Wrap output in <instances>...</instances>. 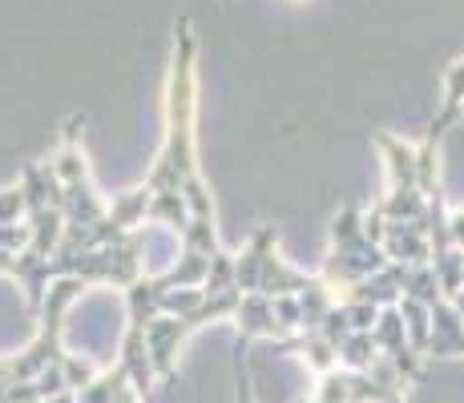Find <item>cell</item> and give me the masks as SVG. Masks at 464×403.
Here are the masks:
<instances>
[{
	"instance_id": "cell-1",
	"label": "cell",
	"mask_w": 464,
	"mask_h": 403,
	"mask_svg": "<svg viewBox=\"0 0 464 403\" xmlns=\"http://www.w3.org/2000/svg\"><path fill=\"white\" fill-rule=\"evenodd\" d=\"M190 174H198V37L190 16H178L166 73V138L146 186L154 194H174Z\"/></svg>"
},
{
	"instance_id": "cell-2",
	"label": "cell",
	"mask_w": 464,
	"mask_h": 403,
	"mask_svg": "<svg viewBox=\"0 0 464 403\" xmlns=\"http://www.w3.org/2000/svg\"><path fill=\"white\" fill-rule=\"evenodd\" d=\"M190 322L178 315H158L146 327V347H150V363H154V375L162 383L178 379V355H182L186 339H190Z\"/></svg>"
},
{
	"instance_id": "cell-3",
	"label": "cell",
	"mask_w": 464,
	"mask_h": 403,
	"mask_svg": "<svg viewBox=\"0 0 464 403\" xmlns=\"http://www.w3.org/2000/svg\"><path fill=\"white\" fill-rule=\"evenodd\" d=\"M380 246L388 254V263H404V266L432 263V242H428L420 222H388Z\"/></svg>"
},
{
	"instance_id": "cell-4",
	"label": "cell",
	"mask_w": 464,
	"mask_h": 403,
	"mask_svg": "<svg viewBox=\"0 0 464 403\" xmlns=\"http://www.w3.org/2000/svg\"><path fill=\"white\" fill-rule=\"evenodd\" d=\"M372 141H376L383 169H388V190H408V186H416V146L412 141L396 138L392 130H376ZM416 190H420V186H416Z\"/></svg>"
},
{
	"instance_id": "cell-5",
	"label": "cell",
	"mask_w": 464,
	"mask_h": 403,
	"mask_svg": "<svg viewBox=\"0 0 464 403\" xmlns=\"http://www.w3.org/2000/svg\"><path fill=\"white\" fill-rule=\"evenodd\" d=\"M457 355H464V319L452 299H440L432 307V335L424 360H457Z\"/></svg>"
},
{
	"instance_id": "cell-6",
	"label": "cell",
	"mask_w": 464,
	"mask_h": 403,
	"mask_svg": "<svg viewBox=\"0 0 464 403\" xmlns=\"http://www.w3.org/2000/svg\"><path fill=\"white\" fill-rule=\"evenodd\" d=\"M238 327V339H246V343H255V339H271V343H279L283 331H279V319H275V299H266V294H243L238 299V311L235 319H230Z\"/></svg>"
},
{
	"instance_id": "cell-7",
	"label": "cell",
	"mask_w": 464,
	"mask_h": 403,
	"mask_svg": "<svg viewBox=\"0 0 464 403\" xmlns=\"http://www.w3.org/2000/svg\"><path fill=\"white\" fill-rule=\"evenodd\" d=\"M279 246V235H275V226H258L251 242L243 246V254H235V286L243 294H255L258 291V279H263V263L266 254Z\"/></svg>"
},
{
	"instance_id": "cell-8",
	"label": "cell",
	"mask_w": 464,
	"mask_h": 403,
	"mask_svg": "<svg viewBox=\"0 0 464 403\" xmlns=\"http://www.w3.org/2000/svg\"><path fill=\"white\" fill-rule=\"evenodd\" d=\"M118 367L126 371V379L133 383L141 399L150 396L154 388V363H150V347H146V327H126V339H121V355H118Z\"/></svg>"
},
{
	"instance_id": "cell-9",
	"label": "cell",
	"mask_w": 464,
	"mask_h": 403,
	"mask_svg": "<svg viewBox=\"0 0 464 403\" xmlns=\"http://www.w3.org/2000/svg\"><path fill=\"white\" fill-rule=\"evenodd\" d=\"M315 283V274L303 271V266L287 263V258L279 254V246L266 254L263 263V279H258V294H266V299H279V294H303L307 286Z\"/></svg>"
},
{
	"instance_id": "cell-10",
	"label": "cell",
	"mask_w": 464,
	"mask_h": 403,
	"mask_svg": "<svg viewBox=\"0 0 464 403\" xmlns=\"http://www.w3.org/2000/svg\"><path fill=\"white\" fill-rule=\"evenodd\" d=\"M460 118H464V57H457L449 69H444V77H440V113L432 118L428 133L444 138Z\"/></svg>"
},
{
	"instance_id": "cell-11",
	"label": "cell",
	"mask_w": 464,
	"mask_h": 403,
	"mask_svg": "<svg viewBox=\"0 0 464 403\" xmlns=\"http://www.w3.org/2000/svg\"><path fill=\"white\" fill-rule=\"evenodd\" d=\"M150 202H154V190L141 182V186H133V190L113 194L110 214H105V218L113 222V230H118V235H130V230H141L150 222Z\"/></svg>"
},
{
	"instance_id": "cell-12",
	"label": "cell",
	"mask_w": 464,
	"mask_h": 403,
	"mask_svg": "<svg viewBox=\"0 0 464 403\" xmlns=\"http://www.w3.org/2000/svg\"><path fill=\"white\" fill-rule=\"evenodd\" d=\"M126 311H130V327H150L158 315H162V294H166V279H138L133 286H126Z\"/></svg>"
},
{
	"instance_id": "cell-13",
	"label": "cell",
	"mask_w": 464,
	"mask_h": 403,
	"mask_svg": "<svg viewBox=\"0 0 464 403\" xmlns=\"http://www.w3.org/2000/svg\"><path fill=\"white\" fill-rule=\"evenodd\" d=\"M275 351H287V355H299L303 363L311 367L315 375H327L339 367V347H332L324 335H291V339H279Z\"/></svg>"
},
{
	"instance_id": "cell-14",
	"label": "cell",
	"mask_w": 464,
	"mask_h": 403,
	"mask_svg": "<svg viewBox=\"0 0 464 403\" xmlns=\"http://www.w3.org/2000/svg\"><path fill=\"white\" fill-rule=\"evenodd\" d=\"M372 210H376L383 222H420L428 210V198L416 186H408V190H388L383 198L372 202Z\"/></svg>"
},
{
	"instance_id": "cell-15",
	"label": "cell",
	"mask_w": 464,
	"mask_h": 403,
	"mask_svg": "<svg viewBox=\"0 0 464 403\" xmlns=\"http://www.w3.org/2000/svg\"><path fill=\"white\" fill-rule=\"evenodd\" d=\"M363 214L368 210H360L355 202H347L343 210L332 218V246L327 250H360L363 242H372L368 230H363Z\"/></svg>"
},
{
	"instance_id": "cell-16",
	"label": "cell",
	"mask_w": 464,
	"mask_h": 403,
	"mask_svg": "<svg viewBox=\"0 0 464 403\" xmlns=\"http://www.w3.org/2000/svg\"><path fill=\"white\" fill-rule=\"evenodd\" d=\"M440 141L436 133H424V141L416 146V186L424 198L440 194Z\"/></svg>"
},
{
	"instance_id": "cell-17",
	"label": "cell",
	"mask_w": 464,
	"mask_h": 403,
	"mask_svg": "<svg viewBox=\"0 0 464 403\" xmlns=\"http://www.w3.org/2000/svg\"><path fill=\"white\" fill-rule=\"evenodd\" d=\"M150 226H166V230H174V235L182 238V230L190 226V206H186L182 190L154 194V202H150Z\"/></svg>"
},
{
	"instance_id": "cell-18",
	"label": "cell",
	"mask_w": 464,
	"mask_h": 403,
	"mask_svg": "<svg viewBox=\"0 0 464 403\" xmlns=\"http://www.w3.org/2000/svg\"><path fill=\"white\" fill-rule=\"evenodd\" d=\"M210 258L214 254H202V250H186L178 254V263L162 274L166 286H207V274H210Z\"/></svg>"
},
{
	"instance_id": "cell-19",
	"label": "cell",
	"mask_w": 464,
	"mask_h": 403,
	"mask_svg": "<svg viewBox=\"0 0 464 403\" xmlns=\"http://www.w3.org/2000/svg\"><path fill=\"white\" fill-rule=\"evenodd\" d=\"M376 360H380V347H376V339H372V331H355L347 343H339V367H343V371L368 375L372 367H376Z\"/></svg>"
},
{
	"instance_id": "cell-20",
	"label": "cell",
	"mask_w": 464,
	"mask_h": 403,
	"mask_svg": "<svg viewBox=\"0 0 464 403\" xmlns=\"http://www.w3.org/2000/svg\"><path fill=\"white\" fill-rule=\"evenodd\" d=\"M355 391H360V371H343V367H335V371L319 375L315 383V403H355Z\"/></svg>"
},
{
	"instance_id": "cell-21",
	"label": "cell",
	"mask_w": 464,
	"mask_h": 403,
	"mask_svg": "<svg viewBox=\"0 0 464 403\" xmlns=\"http://www.w3.org/2000/svg\"><path fill=\"white\" fill-rule=\"evenodd\" d=\"M372 339H376L380 355H396V351H404V347H412V343H408V331H404V315H400V307H383L380 311L376 327H372Z\"/></svg>"
},
{
	"instance_id": "cell-22",
	"label": "cell",
	"mask_w": 464,
	"mask_h": 403,
	"mask_svg": "<svg viewBox=\"0 0 464 403\" xmlns=\"http://www.w3.org/2000/svg\"><path fill=\"white\" fill-rule=\"evenodd\" d=\"M400 315H404V331H408V343L416 347V351H428V335H432V307L420 299H400Z\"/></svg>"
},
{
	"instance_id": "cell-23",
	"label": "cell",
	"mask_w": 464,
	"mask_h": 403,
	"mask_svg": "<svg viewBox=\"0 0 464 403\" xmlns=\"http://www.w3.org/2000/svg\"><path fill=\"white\" fill-rule=\"evenodd\" d=\"M432 271H436V279H440L444 299H457V294L464 291V250L460 246L436 250V254H432Z\"/></svg>"
},
{
	"instance_id": "cell-24",
	"label": "cell",
	"mask_w": 464,
	"mask_h": 403,
	"mask_svg": "<svg viewBox=\"0 0 464 403\" xmlns=\"http://www.w3.org/2000/svg\"><path fill=\"white\" fill-rule=\"evenodd\" d=\"M130 388V379H126V371H121L118 363L113 367H105L102 375H97L89 388L77 391V403H118V396Z\"/></svg>"
},
{
	"instance_id": "cell-25",
	"label": "cell",
	"mask_w": 464,
	"mask_h": 403,
	"mask_svg": "<svg viewBox=\"0 0 464 403\" xmlns=\"http://www.w3.org/2000/svg\"><path fill=\"white\" fill-rule=\"evenodd\" d=\"M182 198H186V206H190V218L214 222V194H210L207 178H202V169H198V174H190V178H186V186H182Z\"/></svg>"
},
{
	"instance_id": "cell-26",
	"label": "cell",
	"mask_w": 464,
	"mask_h": 403,
	"mask_svg": "<svg viewBox=\"0 0 464 403\" xmlns=\"http://www.w3.org/2000/svg\"><path fill=\"white\" fill-rule=\"evenodd\" d=\"M202 299H207V291H202V286H166V294H162V315L186 319V315H194V311L202 307Z\"/></svg>"
},
{
	"instance_id": "cell-27",
	"label": "cell",
	"mask_w": 464,
	"mask_h": 403,
	"mask_svg": "<svg viewBox=\"0 0 464 403\" xmlns=\"http://www.w3.org/2000/svg\"><path fill=\"white\" fill-rule=\"evenodd\" d=\"M182 246L186 250H202V254H218V226L202 218H190V226L182 230Z\"/></svg>"
},
{
	"instance_id": "cell-28",
	"label": "cell",
	"mask_w": 464,
	"mask_h": 403,
	"mask_svg": "<svg viewBox=\"0 0 464 403\" xmlns=\"http://www.w3.org/2000/svg\"><path fill=\"white\" fill-rule=\"evenodd\" d=\"M207 294H218V291H238L235 286V254H227V250H218V254L210 258V274H207V286H202Z\"/></svg>"
},
{
	"instance_id": "cell-29",
	"label": "cell",
	"mask_w": 464,
	"mask_h": 403,
	"mask_svg": "<svg viewBox=\"0 0 464 403\" xmlns=\"http://www.w3.org/2000/svg\"><path fill=\"white\" fill-rule=\"evenodd\" d=\"M61 371H65L69 391H82V388H89V383L97 379V375H102L89 355H69V351H65V360H61Z\"/></svg>"
},
{
	"instance_id": "cell-30",
	"label": "cell",
	"mask_w": 464,
	"mask_h": 403,
	"mask_svg": "<svg viewBox=\"0 0 464 403\" xmlns=\"http://www.w3.org/2000/svg\"><path fill=\"white\" fill-rule=\"evenodd\" d=\"M24 222V190L21 182L0 190V226H21Z\"/></svg>"
},
{
	"instance_id": "cell-31",
	"label": "cell",
	"mask_w": 464,
	"mask_h": 403,
	"mask_svg": "<svg viewBox=\"0 0 464 403\" xmlns=\"http://www.w3.org/2000/svg\"><path fill=\"white\" fill-rule=\"evenodd\" d=\"M315 335H324V339H327V343H332V347L347 343V339L355 335V331H352V322H347V311H343V302H335V307H332V315L324 319V327H319Z\"/></svg>"
},
{
	"instance_id": "cell-32",
	"label": "cell",
	"mask_w": 464,
	"mask_h": 403,
	"mask_svg": "<svg viewBox=\"0 0 464 403\" xmlns=\"http://www.w3.org/2000/svg\"><path fill=\"white\" fill-rule=\"evenodd\" d=\"M343 311H347V322H352V331H372L380 319V307H372V302H352L343 299Z\"/></svg>"
},
{
	"instance_id": "cell-33",
	"label": "cell",
	"mask_w": 464,
	"mask_h": 403,
	"mask_svg": "<svg viewBox=\"0 0 464 403\" xmlns=\"http://www.w3.org/2000/svg\"><path fill=\"white\" fill-rule=\"evenodd\" d=\"M33 383H37L41 399H53V396H61V391H69V383H65V371H61V363H53L49 371H41Z\"/></svg>"
},
{
	"instance_id": "cell-34",
	"label": "cell",
	"mask_w": 464,
	"mask_h": 403,
	"mask_svg": "<svg viewBox=\"0 0 464 403\" xmlns=\"http://www.w3.org/2000/svg\"><path fill=\"white\" fill-rule=\"evenodd\" d=\"M5 399L8 403H41V391H37V383H13V388L5 391Z\"/></svg>"
},
{
	"instance_id": "cell-35",
	"label": "cell",
	"mask_w": 464,
	"mask_h": 403,
	"mask_svg": "<svg viewBox=\"0 0 464 403\" xmlns=\"http://www.w3.org/2000/svg\"><path fill=\"white\" fill-rule=\"evenodd\" d=\"M449 238H452V246L464 250V206H452L449 210Z\"/></svg>"
},
{
	"instance_id": "cell-36",
	"label": "cell",
	"mask_w": 464,
	"mask_h": 403,
	"mask_svg": "<svg viewBox=\"0 0 464 403\" xmlns=\"http://www.w3.org/2000/svg\"><path fill=\"white\" fill-rule=\"evenodd\" d=\"M16 383V367H13V355H0V391H8Z\"/></svg>"
},
{
	"instance_id": "cell-37",
	"label": "cell",
	"mask_w": 464,
	"mask_h": 403,
	"mask_svg": "<svg viewBox=\"0 0 464 403\" xmlns=\"http://www.w3.org/2000/svg\"><path fill=\"white\" fill-rule=\"evenodd\" d=\"M41 403H77V391H61V396H53V399H41Z\"/></svg>"
},
{
	"instance_id": "cell-38",
	"label": "cell",
	"mask_w": 464,
	"mask_h": 403,
	"mask_svg": "<svg viewBox=\"0 0 464 403\" xmlns=\"http://www.w3.org/2000/svg\"><path fill=\"white\" fill-rule=\"evenodd\" d=\"M118 403H141V396H138V391H133V383H130V388L118 396Z\"/></svg>"
},
{
	"instance_id": "cell-39",
	"label": "cell",
	"mask_w": 464,
	"mask_h": 403,
	"mask_svg": "<svg viewBox=\"0 0 464 403\" xmlns=\"http://www.w3.org/2000/svg\"><path fill=\"white\" fill-rule=\"evenodd\" d=\"M452 307H457V311H460V319H464V291L457 294V299H452Z\"/></svg>"
},
{
	"instance_id": "cell-40",
	"label": "cell",
	"mask_w": 464,
	"mask_h": 403,
	"mask_svg": "<svg viewBox=\"0 0 464 403\" xmlns=\"http://www.w3.org/2000/svg\"><path fill=\"white\" fill-rule=\"evenodd\" d=\"M218 5H222V8H227V5H230V0H218Z\"/></svg>"
},
{
	"instance_id": "cell-41",
	"label": "cell",
	"mask_w": 464,
	"mask_h": 403,
	"mask_svg": "<svg viewBox=\"0 0 464 403\" xmlns=\"http://www.w3.org/2000/svg\"><path fill=\"white\" fill-rule=\"evenodd\" d=\"M299 403H315V399H299Z\"/></svg>"
}]
</instances>
